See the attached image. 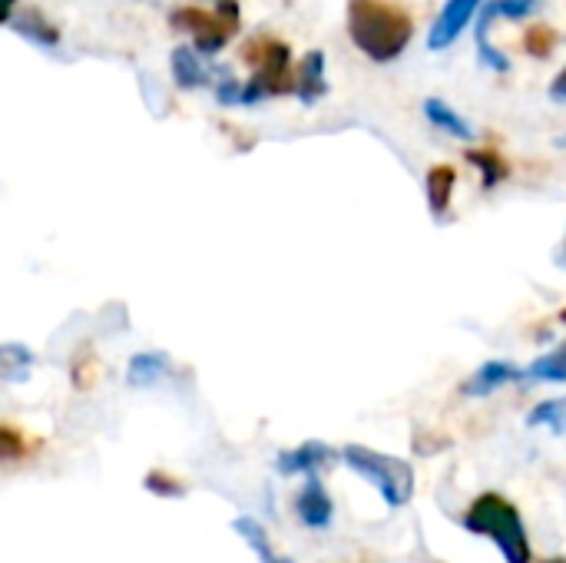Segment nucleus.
I'll list each match as a JSON object with an SVG mask.
<instances>
[{
	"instance_id": "nucleus-9",
	"label": "nucleus",
	"mask_w": 566,
	"mask_h": 563,
	"mask_svg": "<svg viewBox=\"0 0 566 563\" xmlns=\"http://www.w3.org/2000/svg\"><path fill=\"white\" fill-rule=\"evenodd\" d=\"M332 461H335V451L325 441H305L292 451H282L275 465L282 475H315L318 468H325Z\"/></svg>"
},
{
	"instance_id": "nucleus-15",
	"label": "nucleus",
	"mask_w": 566,
	"mask_h": 563,
	"mask_svg": "<svg viewBox=\"0 0 566 563\" xmlns=\"http://www.w3.org/2000/svg\"><path fill=\"white\" fill-rule=\"evenodd\" d=\"M454 183H458V173L451 166H434L428 169L424 176V196H428V206L434 216H444L451 209V196H454Z\"/></svg>"
},
{
	"instance_id": "nucleus-11",
	"label": "nucleus",
	"mask_w": 566,
	"mask_h": 563,
	"mask_svg": "<svg viewBox=\"0 0 566 563\" xmlns=\"http://www.w3.org/2000/svg\"><path fill=\"white\" fill-rule=\"evenodd\" d=\"M7 27L20 37H27L30 43L43 46V50H56L60 46V30L40 13V10H23V13H10Z\"/></svg>"
},
{
	"instance_id": "nucleus-22",
	"label": "nucleus",
	"mask_w": 566,
	"mask_h": 563,
	"mask_svg": "<svg viewBox=\"0 0 566 563\" xmlns=\"http://www.w3.org/2000/svg\"><path fill=\"white\" fill-rule=\"evenodd\" d=\"M143 488H146L149 494H159V498H182V494H186V488H182L176 478H169L166 471H149L146 481H143Z\"/></svg>"
},
{
	"instance_id": "nucleus-28",
	"label": "nucleus",
	"mask_w": 566,
	"mask_h": 563,
	"mask_svg": "<svg viewBox=\"0 0 566 563\" xmlns=\"http://www.w3.org/2000/svg\"><path fill=\"white\" fill-rule=\"evenodd\" d=\"M544 563H566L564 557H554V561H544Z\"/></svg>"
},
{
	"instance_id": "nucleus-17",
	"label": "nucleus",
	"mask_w": 566,
	"mask_h": 563,
	"mask_svg": "<svg viewBox=\"0 0 566 563\" xmlns=\"http://www.w3.org/2000/svg\"><path fill=\"white\" fill-rule=\"evenodd\" d=\"M541 10V0H484L481 7V20L494 23V20H527Z\"/></svg>"
},
{
	"instance_id": "nucleus-25",
	"label": "nucleus",
	"mask_w": 566,
	"mask_h": 563,
	"mask_svg": "<svg viewBox=\"0 0 566 563\" xmlns=\"http://www.w3.org/2000/svg\"><path fill=\"white\" fill-rule=\"evenodd\" d=\"M0 448H3V458H7V461H13V458L23 451L20 438H17V431H13L10 425H3V431H0Z\"/></svg>"
},
{
	"instance_id": "nucleus-23",
	"label": "nucleus",
	"mask_w": 566,
	"mask_h": 563,
	"mask_svg": "<svg viewBox=\"0 0 566 563\" xmlns=\"http://www.w3.org/2000/svg\"><path fill=\"white\" fill-rule=\"evenodd\" d=\"M554 43H557V37L551 27H531L524 37V46L531 50V56H547L554 50Z\"/></svg>"
},
{
	"instance_id": "nucleus-18",
	"label": "nucleus",
	"mask_w": 566,
	"mask_h": 563,
	"mask_svg": "<svg viewBox=\"0 0 566 563\" xmlns=\"http://www.w3.org/2000/svg\"><path fill=\"white\" fill-rule=\"evenodd\" d=\"M527 378L534 382H551V385H564L566 382V345H557L554 352L541 355L531 368Z\"/></svg>"
},
{
	"instance_id": "nucleus-21",
	"label": "nucleus",
	"mask_w": 566,
	"mask_h": 563,
	"mask_svg": "<svg viewBox=\"0 0 566 563\" xmlns=\"http://www.w3.org/2000/svg\"><path fill=\"white\" fill-rule=\"evenodd\" d=\"M0 358H3V375H7V382L27 378V372H30V365H33V355H30L23 345H3V348H0Z\"/></svg>"
},
{
	"instance_id": "nucleus-5",
	"label": "nucleus",
	"mask_w": 566,
	"mask_h": 563,
	"mask_svg": "<svg viewBox=\"0 0 566 563\" xmlns=\"http://www.w3.org/2000/svg\"><path fill=\"white\" fill-rule=\"evenodd\" d=\"M172 30H189L192 33V46L202 56H212L226 46V40L232 37V30L239 27V3L235 0H219L216 10H199V7H179L169 17Z\"/></svg>"
},
{
	"instance_id": "nucleus-24",
	"label": "nucleus",
	"mask_w": 566,
	"mask_h": 563,
	"mask_svg": "<svg viewBox=\"0 0 566 563\" xmlns=\"http://www.w3.org/2000/svg\"><path fill=\"white\" fill-rule=\"evenodd\" d=\"M242 93H245V83H239V80H232V76H222V80L216 83V100H219L222 106H239V103H242Z\"/></svg>"
},
{
	"instance_id": "nucleus-16",
	"label": "nucleus",
	"mask_w": 566,
	"mask_h": 563,
	"mask_svg": "<svg viewBox=\"0 0 566 563\" xmlns=\"http://www.w3.org/2000/svg\"><path fill=\"white\" fill-rule=\"evenodd\" d=\"M232 531L255 551V557L262 563H292V557H279V554L272 551V541H269L265 528H262L255 518H235V521H232Z\"/></svg>"
},
{
	"instance_id": "nucleus-4",
	"label": "nucleus",
	"mask_w": 566,
	"mask_h": 563,
	"mask_svg": "<svg viewBox=\"0 0 566 563\" xmlns=\"http://www.w3.org/2000/svg\"><path fill=\"white\" fill-rule=\"evenodd\" d=\"M245 60L255 66L252 80L245 83V93H242V103L252 106V103H262L269 96H279V93H292L295 90V76H292V50L282 43V40H272V37H259L249 43L245 50Z\"/></svg>"
},
{
	"instance_id": "nucleus-7",
	"label": "nucleus",
	"mask_w": 566,
	"mask_h": 563,
	"mask_svg": "<svg viewBox=\"0 0 566 563\" xmlns=\"http://www.w3.org/2000/svg\"><path fill=\"white\" fill-rule=\"evenodd\" d=\"M295 511H298V521L305 524V528H328L332 524V518H335V504H332V498H328V491L322 488V481L315 478V475H308V481H305V488L298 491V498H295Z\"/></svg>"
},
{
	"instance_id": "nucleus-1",
	"label": "nucleus",
	"mask_w": 566,
	"mask_h": 563,
	"mask_svg": "<svg viewBox=\"0 0 566 563\" xmlns=\"http://www.w3.org/2000/svg\"><path fill=\"white\" fill-rule=\"evenodd\" d=\"M348 37L368 60L391 63L408 50L415 23L391 0H348Z\"/></svg>"
},
{
	"instance_id": "nucleus-19",
	"label": "nucleus",
	"mask_w": 566,
	"mask_h": 563,
	"mask_svg": "<svg viewBox=\"0 0 566 563\" xmlns=\"http://www.w3.org/2000/svg\"><path fill=\"white\" fill-rule=\"evenodd\" d=\"M468 163L481 173L484 189H494V186L507 176V163H504L494 149H471V153H468Z\"/></svg>"
},
{
	"instance_id": "nucleus-13",
	"label": "nucleus",
	"mask_w": 566,
	"mask_h": 563,
	"mask_svg": "<svg viewBox=\"0 0 566 563\" xmlns=\"http://www.w3.org/2000/svg\"><path fill=\"white\" fill-rule=\"evenodd\" d=\"M166 375H169V355H163V352H139L129 358V368H126V378L136 388H149V385L163 382Z\"/></svg>"
},
{
	"instance_id": "nucleus-29",
	"label": "nucleus",
	"mask_w": 566,
	"mask_h": 563,
	"mask_svg": "<svg viewBox=\"0 0 566 563\" xmlns=\"http://www.w3.org/2000/svg\"><path fill=\"white\" fill-rule=\"evenodd\" d=\"M560 319H564V322H566V312H564V315H560Z\"/></svg>"
},
{
	"instance_id": "nucleus-12",
	"label": "nucleus",
	"mask_w": 566,
	"mask_h": 563,
	"mask_svg": "<svg viewBox=\"0 0 566 563\" xmlns=\"http://www.w3.org/2000/svg\"><path fill=\"white\" fill-rule=\"evenodd\" d=\"M169 63H172V80H176V86H182V90H199V86H206L209 73H206V66H202L196 46H176Z\"/></svg>"
},
{
	"instance_id": "nucleus-3",
	"label": "nucleus",
	"mask_w": 566,
	"mask_h": 563,
	"mask_svg": "<svg viewBox=\"0 0 566 563\" xmlns=\"http://www.w3.org/2000/svg\"><path fill=\"white\" fill-rule=\"evenodd\" d=\"M342 458L355 475H361L365 481H371L378 488V494L385 498L388 508H405L411 501V494H415V468L408 461L371 451V448H361V445H348L342 451Z\"/></svg>"
},
{
	"instance_id": "nucleus-20",
	"label": "nucleus",
	"mask_w": 566,
	"mask_h": 563,
	"mask_svg": "<svg viewBox=\"0 0 566 563\" xmlns=\"http://www.w3.org/2000/svg\"><path fill=\"white\" fill-rule=\"evenodd\" d=\"M527 425L531 428H551L557 435L566 431V398H551V402H541L531 415H527Z\"/></svg>"
},
{
	"instance_id": "nucleus-8",
	"label": "nucleus",
	"mask_w": 566,
	"mask_h": 563,
	"mask_svg": "<svg viewBox=\"0 0 566 563\" xmlns=\"http://www.w3.org/2000/svg\"><path fill=\"white\" fill-rule=\"evenodd\" d=\"M521 378H527V372H521V368L511 365V362H484V365L464 382V395H468V398H488V395H494V392H501L504 385H514V382H521Z\"/></svg>"
},
{
	"instance_id": "nucleus-2",
	"label": "nucleus",
	"mask_w": 566,
	"mask_h": 563,
	"mask_svg": "<svg viewBox=\"0 0 566 563\" xmlns=\"http://www.w3.org/2000/svg\"><path fill=\"white\" fill-rule=\"evenodd\" d=\"M461 524L471 534L491 538L507 563H531V541H527V531H524V518L507 498H501L494 491L481 494L468 508Z\"/></svg>"
},
{
	"instance_id": "nucleus-14",
	"label": "nucleus",
	"mask_w": 566,
	"mask_h": 563,
	"mask_svg": "<svg viewBox=\"0 0 566 563\" xmlns=\"http://www.w3.org/2000/svg\"><path fill=\"white\" fill-rule=\"evenodd\" d=\"M424 116L431 119V126H438L441 133H448V136H454V139H474L471 123H468L454 106H448V103L438 100V96L424 100Z\"/></svg>"
},
{
	"instance_id": "nucleus-27",
	"label": "nucleus",
	"mask_w": 566,
	"mask_h": 563,
	"mask_svg": "<svg viewBox=\"0 0 566 563\" xmlns=\"http://www.w3.org/2000/svg\"><path fill=\"white\" fill-rule=\"evenodd\" d=\"M557 262H560V265L566 269V239H564V249H560V256H557Z\"/></svg>"
},
{
	"instance_id": "nucleus-26",
	"label": "nucleus",
	"mask_w": 566,
	"mask_h": 563,
	"mask_svg": "<svg viewBox=\"0 0 566 563\" xmlns=\"http://www.w3.org/2000/svg\"><path fill=\"white\" fill-rule=\"evenodd\" d=\"M551 100L554 103H566V66L554 76V83H551Z\"/></svg>"
},
{
	"instance_id": "nucleus-10",
	"label": "nucleus",
	"mask_w": 566,
	"mask_h": 563,
	"mask_svg": "<svg viewBox=\"0 0 566 563\" xmlns=\"http://www.w3.org/2000/svg\"><path fill=\"white\" fill-rule=\"evenodd\" d=\"M325 93H328V83H325V53H322V50H312V53H305V60L298 63V73H295V96H298L305 106H315Z\"/></svg>"
},
{
	"instance_id": "nucleus-6",
	"label": "nucleus",
	"mask_w": 566,
	"mask_h": 563,
	"mask_svg": "<svg viewBox=\"0 0 566 563\" xmlns=\"http://www.w3.org/2000/svg\"><path fill=\"white\" fill-rule=\"evenodd\" d=\"M484 0H448L438 13V20L431 23V33H428V46L431 50H448L461 33L464 27L474 20V13H481Z\"/></svg>"
}]
</instances>
